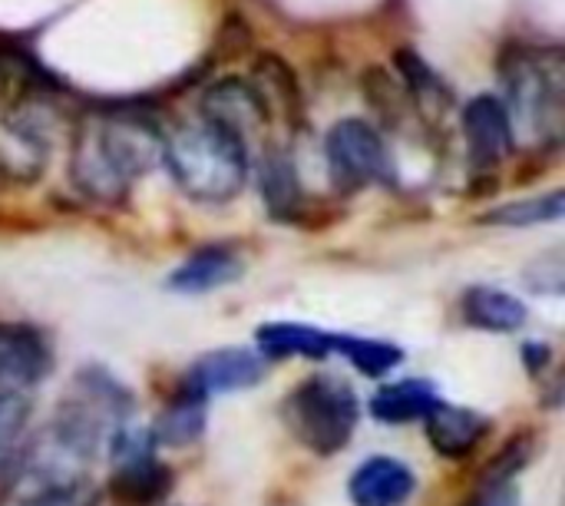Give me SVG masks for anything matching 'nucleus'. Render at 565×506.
<instances>
[{"instance_id": "8", "label": "nucleus", "mask_w": 565, "mask_h": 506, "mask_svg": "<svg viewBox=\"0 0 565 506\" xmlns=\"http://www.w3.org/2000/svg\"><path fill=\"white\" fill-rule=\"evenodd\" d=\"M199 109H202V119L228 129L242 143H245V136L262 133L271 123V109L262 99L258 86L252 80H242V76H222V80H215L202 93Z\"/></svg>"}, {"instance_id": "4", "label": "nucleus", "mask_w": 565, "mask_h": 506, "mask_svg": "<svg viewBox=\"0 0 565 506\" xmlns=\"http://www.w3.org/2000/svg\"><path fill=\"white\" fill-rule=\"evenodd\" d=\"M129 414L132 394L106 368H83L73 378L70 394L56 404L46 431L56 434L76 457L93 464L99 447H106L109 438L129 424Z\"/></svg>"}, {"instance_id": "23", "label": "nucleus", "mask_w": 565, "mask_h": 506, "mask_svg": "<svg viewBox=\"0 0 565 506\" xmlns=\"http://www.w3.org/2000/svg\"><path fill=\"white\" fill-rule=\"evenodd\" d=\"M30 424V398L26 391L0 388V471L10 464L17 444L23 441Z\"/></svg>"}, {"instance_id": "10", "label": "nucleus", "mask_w": 565, "mask_h": 506, "mask_svg": "<svg viewBox=\"0 0 565 506\" xmlns=\"http://www.w3.org/2000/svg\"><path fill=\"white\" fill-rule=\"evenodd\" d=\"M268 375V361L258 351L248 348H218L202 355L192 368L185 384L205 398L212 394H235V391H248L255 384H262Z\"/></svg>"}, {"instance_id": "5", "label": "nucleus", "mask_w": 565, "mask_h": 506, "mask_svg": "<svg viewBox=\"0 0 565 506\" xmlns=\"http://www.w3.org/2000/svg\"><path fill=\"white\" fill-rule=\"evenodd\" d=\"M281 421L288 434L311 454L331 457L344 451L358 431L361 408L348 381L334 375H311L291 388L281 404Z\"/></svg>"}, {"instance_id": "24", "label": "nucleus", "mask_w": 565, "mask_h": 506, "mask_svg": "<svg viewBox=\"0 0 565 506\" xmlns=\"http://www.w3.org/2000/svg\"><path fill=\"white\" fill-rule=\"evenodd\" d=\"M397 66L404 73V83L411 86L414 99L417 103H444L447 99V86L440 83V76L411 50H401L397 53Z\"/></svg>"}, {"instance_id": "16", "label": "nucleus", "mask_w": 565, "mask_h": 506, "mask_svg": "<svg viewBox=\"0 0 565 506\" xmlns=\"http://www.w3.org/2000/svg\"><path fill=\"white\" fill-rule=\"evenodd\" d=\"M169 491H172V471L162 461H156V454L113 464L109 494L122 504L152 506L166 500Z\"/></svg>"}, {"instance_id": "17", "label": "nucleus", "mask_w": 565, "mask_h": 506, "mask_svg": "<svg viewBox=\"0 0 565 506\" xmlns=\"http://www.w3.org/2000/svg\"><path fill=\"white\" fill-rule=\"evenodd\" d=\"M463 321L480 331H497V335H513L526 325V305L513 298L510 292L473 285L460 298Z\"/></svg>"}, {"instance_id": "14", "label": "nucleus", "mask_w": 565, "mask_h": 506, "mask_svg": "<svg viewBox=\"0 0 565 506\" xmlns=\"http://www.w3.org/2000/svg\"><path fill=\"white\" fill-rule=\"evenodd\" d=\"M238 278H242V259L225 245H205V249H195L166 278V288L179 292V295H209Z\"/></svg>"}, {"instance_id": "6", "label": "nucleus", "mask_w": 565, "mask_h": 506, "mask_svg": "<svg viewBox=\"0 0 565 506\" xmlns=\"http://www.w3.org/2000/svg\"><path fill=\"white\" fill-rule=\"evenodd\" d=\"M324 156L341 189H364L394 179V156L384 136L364 119H341L324 139Z\"/></svg>"}, {"instance_id": "18", "label": "nucleus", "mask_w": 565, "mask_h": 506, "mask_svg": "<svg viewBox=\"0 0 565 506\" xmlns=\"http://www.w3.org/2000/svg\"><path fill=\"white\" fill-rule=\"evenodd\" d=\"M437 404H440L437 388L430 381L411 378L377 388L371 398V414L381 424H411V421H424Z\"/></svg>"}, {"instance_id": "21", "label": "nucleus", "mask_w": 565, "mask_h": 506, "mask_svg": "<svg viewBox=\"0 0 565 506\" xmlns=\"http://www.w3.org/2000/svg\"><path fill=\"white\" fill-rule=\"evenodd\" d=\"M334 351L344 355L367 378H384L404 361V351L397 345L377 341V338H361V335H334Z\"/></svg>"}, {"instance_id": "12", "label": "nucleus", "mask_w": 565, "mask_h": 506, "mask_svg": "<svg viewBox=\"0 0 565 506\" xmlns=\"http://www.w3.org/2000/svg\"><path fill=\"white\" fill-rule=\"evenodd\" d=\"M417 491L414 471L397 457H367L348 481L354 506H404Z\"/></svg>"}, {"instance_id": "22", "label": "nucleus", "mask_w": 565, "mask_h": 506, "mask_svg": "<svg viewBox=\"0 0 565 506\" xmlns=\"http://www.w3.org/2000/svg\"><path fill=\"white\" fill-rule=\"evenodd\" d=\"M563 192H550V196H536V199H520V202H507L487 215H480V222H490V225H513V229H523V225H540V222H553L563 215Z\"/></svg>"}, {"instance_id": "11", "label": "nucleus", "mask_w": 565, "mask_h": 506, "mask_svg": "<svg viewBox=\"0 0 565 506\" xmlns=\"http://www.w3.org/2000/svg\"><path fill=\"white\" fill-rule=\"evenodd\" d=\"M463 139L470 149V159L477 166H497L513 149V126L510 113L500 96L480 93L463 106Z\"/></svg>"}, {"instance_id": "3", "label": "nucleus", "mask_w": 565, "mask_h": 506, "mask_svg": "<svg viewBox=\"0 0 565 506\" xmlns=\"http://www.w3.org/2000/svg\"><path fill=\"white\" fill-rule=\"evenodd\" d=\"M503 86L513 139L553 146L563 133V60L559 50L513 43L503 56Z\"/></svg>"}, {"instance_id": "25", "label": "nucleus", "mask_w": 565, "mask_h": 506, "mask_svg": "<svg viewBox=\"0 0 565 506\" xmlns=\"http://www.w3.org/2000/svg\"><path fill=\"white\" fill-rule=\"evenodd\" d=\"M20 506H96V500H93V487L83 481V484H66V487L30 491L23 494Z\"/></svg>"}, {"instance_id": "19", "label": "nucleus", "mask_w": 565, "mask_h": 506, "mask_svg": "<svg viewBox=\"0 0 565 506\" xmlns=\"http://www.w3.org/2000/svg\"><path fill=\"white\" fill-rule=\"evenodd\" d=\"M205 414H209V398L192 391L189 384L179 388V394L162 408L156 421V441L169 447H189L202 438L205 431Z\"/></svg>"}, {"instance_id": "1", "label": "nucleus", "mask_w": 565, "mask_h": 506, "mask_svg": "<svg viewBox=\"0 0 565 506\" xmlns=\"http://www.w3.org/2000/svg\"><path fill=\"white\" fill-rule=\"evenodd\" d=\"M166 133L139 109L96 113L79 123L70 156L73 186L103 205L126 199L129 186L162 162Z\"/></svg>"}, {"instance_id": "2", "label": "nucleus", "mask_w": 565, "mask_h": 506, "mask_svg": "<svg viewBox=\"0 0 565 506\" xmlns=\"http://www.w3.org/2000/svg\"><path fill=\"white\" fill-rule=\"evenodd\" d=\"M162 162L175 186L195 202H228L248 179L245 143L209 119L175 126L172 136H166Z\"/></svg>"}, {"instance_id": "9", "label": "nucleus", "mask_w": 565, "mask_h": 506, "mask_svg": "<svg viewBox=\"0 0 565 506\" xmlns=\"http://www.w3.org/2000/svg\"><path fill=\"white\" fill-rule=\"evenodd\" d=\"M53 371L50 341L20 321H0V388L26 391Z\"/></svg>"}, {"instance_id": "20", "label": "nucleus", "mask_w": 565, "mask_h": 506, "mask_svg": "<svg viewBox=\"0 0 565 506\" xmlns=\"http://www.w3.org/2000/svg\"><path fill=\"white\" fill-rule=\"evenodd\" d=\"M262 192L268 202V212L278 219H288L295 209H301V182L285 152H271L262 166Z\"/></svg>"}, {"instance_id": "26", "label": "nucleus", "mask_w": 565, "mask_h": 506, "mask_svg": "<svg viewBox=\"0 0 565 506\" xmlns=\"http://www.w3.org/2000/svg\"><path fill=\"white\" fill-rule=\"evenodd\" d=\"M470 506H520V494L513 484L503 487H487V494H480Z\"/></svg>"}, {"instance_id": "15", "label": "nucleus", "mask_w": 565, "mask_h": 506, "mask_svg": "<svg viewBox=\"0 0 565 506\" xmlns=\"http://www.w3.org/2000/svg\"><path fill=\"white\" fill-rule=\"evenodd\" d=\"M258 338V355L265 361H281V358H308V361H324L334 355V335L321 331L315 325H298V321H268L255 331Z\"/></svg>"}, {"instance_id": "7", "label": "nucleus", "mask_w": 565, "mask_h": 506, "mask_svg": "<svg viewBox=\"0 0 565 506\" xmlns=\"http://www.w3.org/2000/svg\"><path fill=\"white\" fill-rule=\"evenodd\" d=\"M50 159V136L33 103H13L0 116V172L7 179L33 182Z\"/></svg>"}, {"instance_id": "13", "label": "nucleus", "mask_w": 565, "mask_h": 506, "mask_svg": "<svg viewBox=\"0 0 565 506\" xmlns=\"http://www.w3.org/2000/svg\"><path fill=\"white\" fill-rule=\"evenodd\" d=\"M427 441L437 454H444L447 461H460L470 457L487 438H490V418L473 411V408H457V404H437L427 418Z\"/></svg>"}]
</instances>
